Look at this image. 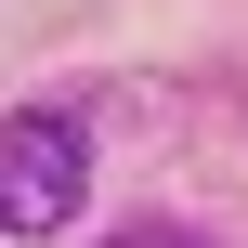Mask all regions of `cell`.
<instances>
[{"mask_svg":"<svg viewBox=\"0 0 248 248\" xmlns=\"http://www.w3.org/2000/svg\"><path fill=\"white\" fill-rule=\"evenodd\" d=\"M78 183H92V131L65 105H13L0 118V222L13 235H65Z\"/></svg>","mask_w":248,"mask_h":248,"instance_id":"1","label":"cell"},{"mask_svg":"<svg viewBox=\"0 0 248 248\" xmlns=\"http://www.w3.org/2000/svg\"><path fill=\"white\" fill-rule=\"evenodd\" d=\"M105 248H209L196 222H131V235H105Z\"/></svg>","mask_w":248,"mask_h":248,"instance_id":"2","label":"cell"}]
</instances>
